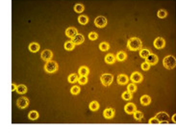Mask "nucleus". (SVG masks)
Instances as JSON below:
<instances>
[{"instance_id": "nucleus-5", "label": "nucleus", "mask_w": 176, "mask_h": 135, "mask_svg": "<svg viewBox=\"0 0 176 135\" xmlns=\"http://www.w3.org/2000/svg\"><path fill=\"white\" fill-rule=\"evenodd\" d=\"M159 121H160V124H169L170 122V118H169V114L166 113V112H160L158 113L156 116H155Z\"/></svg>"}, {"instance_id": "nucleus-20", "label": "nucleus", "mask_w": 176, "mask_h": 135, "mask_svg": "<svg viewBox=\"0 0 176 135\" xmlns=\"http://www.w3.org/2000/svg\"><path fill=\"white\" fill-rule=\"evenodd\" d=\"M40 49V44L37 43H31L29 44V50L31 52H38Z\"/></svg>"}, {"instance_id": "nucleus-9", "label": "nucleus", "mask_w": 176, "mask_h": 135, "mask_svg": "<svg viewBox=\"0 0 176 135\" xmlns=\"http://www.w3.org/2000/svg\"><path fill=\"white\" fill-rule=\"evenodd\" d=\"M142 79H143V76L138 71L133 72L130 76V80H132V82H134V83H139L142 81Z\"/></svg>"}, {"instance_id": "nucleus-28", "label": "nucleus", "mask_w": 176, "mask_h": 135, "mask_svg": "<svg viewBox=\"0 0 176 135\" xmlns=\"http://www.w3.org/2000/svg\"><path fill=\"white\" fill-rule=\"evenodd\" d=\"M151 52H150V50L147 49V48H144V49H141L139 51V56L141 57V58H146L147 56H149V54H150Z\"/></svg>"}, {"instance_id": "nucleus-24", "label": "nucleus", "mask_w": 176, "mask_h": 135, "mask_svg": "<svg viewBox=\"0 0 176 135\" xmlns=\"http://www.w3.org/2000/svg\"><path fill=\"white\" fill-rule=\"evenodd\" d=\"M89 109L91 110V111H97L98 109H99V103L95 101V100H93V101H91L90 103H89Z\"/></svg>"}, {"instance_id": "nucleus-27", "label": "nucleus", "mask_w": 176, "mask_h": 135, "mask_svg": "<svg viewBox=\"0 0 176 135\" xmlns=\"http://www.w3.org/2000/svg\"><path fill=\"white\" fill-rule=\"evenodd\" d=\"M78 21L80 24H83V25H86L87 23L88 22V17L87 15H80L78 17Z\"/></svg>"}, {"instance_id": "nucleus-13", "label": "nucleus", "mask_w": 176, "mask_h": 135, "mask_svg": "<svg viewBox=\"0 0 176 135\" xmlns=\"http://www.w3.org/2000/svg\"><path fill=\"white\" fill-rule=\"evenodd\" d=\"M128 81H129V78L126 74H119L117 76V83L119 85H125L128 83Z\"/></svg>"}, {"instance_id": "nucleus-7", "label": "nucleus", "mask_w": 176, "mask_h": 135, "mask_svg": "<svg viewBox=\"0 0 176 135\" xmlns=\"http://www.w3.org/2000/svg\"><path fill=\"white\" fill-rule=\"evenodd\" d=\"M16 104H17V106L19 107V108H26V107L29 105V100L27 99V98H25V97H20L18 100H16Z\"/></svg>"}, {"instance_id": "nucleus-39", "label": "nucleus", "mask_w": 176, "mask_h": 135, "mask_svg": "<svg viewBox=\"0 0 176 135\" xmlns=\"http://www.w3.org/2000/svg\"><path fill=\"white\" fill-rule=\"evenodd\" d=\"M149 124H160V121L156 118V117H153V118H151L149 121H148Z\"/></svg>"}, {"instance_id": "nucleus-11", "label": "nucleus", "mask_w": 176, "mask_h": 135, "mask_svg": "<svg viewBox=\"0 0 176 135\" xmlns=\"http://www.w3.org/2000/svg\"><path fill=\"white\" fill-rule=\"evenodd\" d=\"M52 56H53V53H52L51 50H49V49L44 50V51L42 52V55H41L42 59H43L44 61H45V62L50 61V60H51V58H52Z\"/></svg>"}, {"instance_id": "nucleus-30", "label": "nucleus", "mask_w": 176, "mask_h": 135, "mask_svg": "<svg viewBox=\"0 0 176 135\" xmlns=\"http://www.w3.org/2000/svg\"><path fill=\"white\" fill-rule=\"evenodd\" d=\"M109 47H110V45H109V43H106V42H103L99 44V49L101 50V51H107V50L109 49Z\"/></svg>"}, {"instance_id": "nucleus-41", "label": "nucleus", "mask_w": 176, "mask_h": 135, "mask_svg": "<svg viewBox=\"0 0 176 135\" xmlns=\"http://www.w3.org/2000/svg\"><path fill=\"white\" fill-rule=\"evenodd\" d=\"M172 121L174 122V123H176V114H174V115L172 116Z\"/></svg>"}, {"instance_id": "nucleus-16", "label": "nucleus", "mask_w": 176, "mask_h": 135, "mask_svg": "<svg viewBox=\"0 0 176 135\" xmlns=\"http://www.w3.org/2000/svg\"><path fill=\"white\" fill-rule=\"evenodd\" d=\"M84 41H85V38L82 34H77L74 38H72V42L75 44H81L84 43Z\"/></svg>"}, {"instance_id": "nucleus-34", "label": "nucleus", "mask_w": 176, "mask_h": 135, "mask_svg": "<svg viewBox=\"0 0 176 135\" xmlns=\"http://www.w3.org/2000/svg\"><path fill=\"white\" fill-rule=\"evenodd\" d=\"M128 91L131 93H134L137 91V85H136V83H134V82H132V83H130L129 85H128Z\"/></svg>"}, {"instance_id": "nucleus-36", "label": "nucleus", "mask_w": 176, "mask_h": 135, "mask_svg": "<svg viewBox=\"0 0 176 135\" xmlns=\"http://www.w3.org/2000/svg\"><path fill=\"white\" fill-rule=\"evenodd\" d=\"M81 89L78 87V86H73L71 89H70V93L72 94V95H78L79 93H80Z\"/></svg>"}, {"instance_id": "nucleus-26", "label": "nucleus", "mask_w": 176, "mask_h": 135, "mask_svg": "<svg viewBox=\"0 0 176 135\" xmlns=\"http://www.w3.org/2000/svg\"><path fill=\"white\" fill-rule=\"evenodd\" d=\"M78 75L77 74H75V73H72V74H69L68 75V77H67V80H68V82L69 83H75V82H77L78 81Z\"/></svg>"}, {"instance_id": "nucleus-8", "label": "nucleus", "mask_w": 176, "mask_h": 135, "mask_svg": "<svg viewBox=\"0 0 176 135\" xmlns=\"http://www.w3.org/2000/svg\"><path fill=\"white\" fill-rule=\"evenodd\" d=\"M124 111L127 114H134L137 111V106L135 103L133 102H129L124 106Z\"/></svg>"}, {"instance_id": "nucleus-25", "label": "nucleus", "mask_w": 176, "mask_h": 135, "mask_svg": "<svg viewBox=\"0 0 176 135\" xmlns=\"http://www.w3.org/2000/svg\"><path fill=\"white\" fill-rule=\"evenodd\" d=\"M28 118H29L30 120H37L38 118H39V112L38 111H35V110H33V111H30L29 114H28Z\"/></svg>"}, {"instance_id": "nucleus-1", "label": "nucleus", "mask_w": 176, "mask_h": 135, "mask_svg": "<svg viewBox=\"0 0 176 135\" xmlns=\"http://www.w3.org/2000/svg\"><path fill=\"white\" fill-rule=\"evenodd\" d=\"M141 45H142V43L141 41L139 40V38H131L128 43H127V46L128 48L132 51H136V50H139L141 48Z\"/></svg>"}, {"instance_id": "nucleus-18", "label": "nucleus", "mask_w": 176, "mask_h": 135, "mask_svg": "<svg viewBox=\"0 0 176 135\" xmlns=\"http://www.w3.org/2000/svg\"><path fill=\"white\" fill-rule=\"evenodd\" d=\"M140 103H141L142 105H144V106L150 104V103H151V98H150L149 96H147V95L142 96V97L140 98Z\"/></svg>"}, {"instance_id": "nucleus-17", "label": "nucleus", "mask_w": 176, "mask_h": 135, "mask_svg": "<svg viewBox=\"0 0 176 135\" xmlns=\"http://www.w3.org/2000/svg\"><path fill=\"white\" fill-rule=\"evenodd\" d=\"M116 59H117V57L115 56L114 54H112V53H109V54H107L106 56H105V62L107 63V64H114L115 63V61H116Z\"/></svg>"}, {"instance_id": "nucleus-10", "label": "nucleus", "mask_w": 176, "mask_h": 135, "mask_svg": "<svg viewBox=\"0 0 176 135\" xmlns=\"http://www.w3.org/2000/svg\"><path fill=\"white\" fill-rule=\"evenodd\" d=\"M153 44H154V46L157 48V49H162V48H164V47H165V45H166V42H165V40H164L163 38L159 37V38L155 39Z\"/></svg>"}, {"instance_id": "nucleus-37", "label": "nucleus", "mask_w": 176, "mask_h": 135, "mask_svg": "<svg viewBox=\"0 0 176 135\" xmlns=\"http://www.w3.org/2000/svg\"><path fill=\"white\" fill-rule=\"evenodd\" d=\"M97 38H98V34H97L96 32H90V33L88 34V39H89L90 41H95Z\"/></svg>"}, {"instance_id": "nucleus-38", "label": "nucleus", "mask_w": 176, "mask_h": 135, "mask_svg": "<svg viewBox=\"0 0 176 135\" xmlns=\"http://www.w3.org/2000/svg\"><path fill=\"white\" fill-rule=\"evenodd\" d=\"M150 66H151V65L149 64V63H147L146 61H145V62H143V63L141 64V69H142L143 71H148V70L150 69Z\"/></svg>"}, {"instance_id": "nucleus-40", "label": "nucleus", "mask_w": 176, "mask_h": 135, "mask_svg": "<svg viewBox=\"0 0 176 135\" xmlns=\"http://www.w3.org/2000/svg\"><path fill=\"white\" fill-rule=\"evenodd\" d=\"M16 87H17V86L15 85V83H13V84H12V88H11V89H12V91H13V92H14V91H16Z\"/></svg>"}, {"instance_id": "nucleus-35", "label": "nucleus", "mask_w": 176, "mask_h": 135, "mask_svg": "<svg viewBox=\"0 0 176 135\" xmlns=\"http://www.w3.org/2000/svg\"><path fill=\"white\" fill-rule=\"evenodd\" d=\"M134 118L137 120V121H140L142 118H143V114L141 113L140 111H136L134 113Z\"/></svg>"}, {"instance_id": "nucleus-33", "label": "nucleus", "mask_w": 176, "mask_h": 135, "mask_svg": "<svg viewBox=\"0 0 176 135\" xmlns=\"http://www.w3.org/2000/svg\"><path fill=\"white\" fill-rule=\"evenodd\" d=\"M78 82L81 85H85L88 82V77L86 75H80V77L78 78Z\"/></svg>"}, {"instance_id": "nucleus-12", "label": "nucleus", "mask_w": 176, "mask_h": 135, "mask_svg": "<svg viewBox=\"0 0 176 135\" xmlns=\"http://www.w3.org/2000/svg\"><path fill=\"white\" fill-rule=\"evenodd\" d=\"M145 61L147 63H149L150 65H156L158 63L159 59H158V56L156 54H153V53H150L149 56H147L145 58Z\"/></svg>"}, {"instance_id": "nucleus-31", "label": "nucleus", "mask_w": 176, "mask_h": 135, "mask_svg": "<svg viewBox=\"0 0 176 135\" xmlns=\"http://www.w3.org/2000/svg\"><path fill=\"white\" fill-rule=\"evenodd\" d=\"M84 5H82L80 3H78V4H76L75 6H74V11L76 12V13H82V12H84Z\"/></svg>"}, {"instance_id": "nucleus-2", "label": "nucleus", "mask_w": 176, "mask_h": 135, "mask_svg": "<svg viewBox=\"0 0 176 135\" xmlns=\"http://www.w3.org/2000/svg\"><path fill=\"white\" fill-rule=\"evenodd\" d=\"M163 65L166 69L168 70H172L176 67V58L172 55H168L164 58L163 60Z\"/></svg>"}, {"instance_id": "nucleus-3", "label": "nucleus", "mask_w": 176, "mask_h": 135, "mask_svg": "<svg viewBox=\"0 0 176 135\" xmlns=\"http://www.w3.org/2000/svg\"><path fill=\"white\" fill-rule=\"evenodd\" d=\"M59 66L57 64V62L55 61H47L45 65H44V71L46 72H49V73H52V72H55V71H58Z\"/></svg>"}, {"instance_id": "nucleus-21", "label": "nucleus", "mask_w": 176, "mask_h": 135, "mask_svg": "<svg viewBox=\"0 0 176 135\" xmlns=\"http://www.w3.org/2000/svg\"><path fill=\"white\" fill-rule=\"evenodd\" d=\"M16 92L20 95H23V94H26L27 92V87L23 84H20V85H17L16 87Z\"/></svg>"}, {"instance_id": "nucleus-4", "label": "nucleus", "mask_w": 176, "mask_h": 135, "mask_svg": "<svg viewBox=\"0 0 176 135\" xmlns=\"http://www.w3.org/2000/svg\"><path fill=\"white\" fill-rule=\"evenodd\" d=\"M113 79H114V76H113V74H110V73H105V74H102V75L100 76L101 83H102L104 86L111 85L112 82H113Z\"/></svg>"}, {"instance_id": "nucleus-6", "label": "nucleus", "mask_w": 176, "mask_h": 135, "mask_svg": "<svg viewBox=\"0 0 176 135\" xmlns=\"http://www.w3.org/2000/svg\"><path fill=\"white\" fill-rule=\"evenodd\" d=\"M94 24H95L96 27H98V28H103V27H105L106 24H107V19H106L105 16L99 15V16H97L95 18Z\"/></svg>"}, {"instance_id": "nucleus-23", "label": "nucleus", "mask_w": 176, "mask_h": 135, "mask_svg": "<svg viewBox=\"0 0 176 135\" xmlns=\"http://www.w3.org/2000/svg\"><path fill=\"white\" fill-rule=\"evenodd\" d=\"M78 72H79V74H80V75H86V76H87V75L88 74V72H89V70H88V67L83 66V67L79 68Z\"/></svg>"}, {"instance_id": "nucleus-29", "label": "nucleus", "mask_w": 176, "mask_h": 135, "mask_svg": "<svg viewBox=\"0 0 176 135\" xmlns=\"http://www.w3.org/2000/svg\"><path fill=\"white\" fill-rule=\"evenodd\" d=\"M121 97H122V99L124 100H130L132 99V93L129 92V91H127V92H123L122 93V95H121Z\"/></svg>"}, {"instance_id": "nucleus-19", "label": "nucleus", "mask_w": 176, "mask_h": 135, "mask_svg": "<svg viewBox=\"0 0 176 135\" xmlns=\"http://www.w3.org/2000/svg\"><path fill=\"white\" fill-rule=\"evenodd\" d=\"M116 57H117V61L122 62V61H124L125 59L127 58V55H126V53H125L124 51H119V52H117V54Z\"/></svg>"}, {"instance_id": "nucleus-22", "label": "nucleus", "mask_w": 176, "mask_h": 135, "mask_svg": "<svg viewBox=\"0 0 176 135\" xmlns=\"http://www.w3.org/2000/svg\"><path fill=\"white\" fill-rule=\"evenodd\" d=\"M75 43L72 42V41H68V42H66L65 43V48L66 50H68V51H71V50L74 49V47H75Z\"/></svg>"}, {"instance_id": "nucleus-15", "label": "nucleus", "mask_w": 176, "mask_h": 135, "mask_svg": "<svg viewBox=\"0 0 176 135\" xmlns=\"http://www.w3.org/2000/svg\"><path fill=\"white\" fill-rule=\"evenodd\" d=\"M104 117L106 118V119H112L114 116H115V110L113 109V108H106L105 110H104Z\"/></svg>"}, {"instance_id": "nucleus-32", "label": "nucleus", "mask_w": 176, "mask_h": 135, "mask_svg": "<svg viewBox=\"0 0 176 135\" xmlns=\"http://www.w3.org/2000/svg\"><path fill=\"white\" fill-rule=\"evenodd\" d=\"M158 17H160V18H165L167 15H168V12L166 11V10H164V9H161V10H159L158 11Z\"/></svg>"}, {"instance_id": "nucleus-14", "label": "nucleus", "mask_w": 176, "mask_h": 135, "mask_svg": "<svg viewBox=\"0 0 176 135\" xmlns=\"http://www.w3.org/2000/svg\"><path fill=\"white\" fill-rule=\"evenodd\" d=\"M66 36L68 37V38H74L75 36L78 34V32H77V29L74 28V27H68V28L66 30Z\"/></svg>"}]
</instances>
